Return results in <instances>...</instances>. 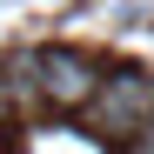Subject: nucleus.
I'll use <instances>...</instances> for the list:
<instances>
[{
    "instance_id": "2",
    "label": "nucleus",
    "mask_w": 154,
    "mask_h": 154,
    "mask_svg": "<svg viewBox=\"0 0 154 154\" xmlns=\"http://www.w3.org/2000/svg\"><path fill=\"white\" fill-rule=\"evenodd\" d=\"M100 87V67L81 54V47H40L34 54V94L60 114H87V100Z\"/></svg>"
},
{
    "instance_id": "4",
    "label": "nucleus",
    "mask_w": 154,
    "mask_h": 154,
    "mask_svg": "<svg viewBox=\"0 0 154 154\" xmlns=\"http://www.w3.org/2000/svg\"><path fill=\"white\" fill-rule=\"evenodd\" d=\"M0 154H7V134H0Z\"/></svg>"
},
{
    "instance_id": "1",
    "label": "nucleus",
    "mask_w": 154,
    "mask_h": 154,
    "mask_svg": "<svg viewBox=\"0 0 154 154\" xmlns=\"http://www.w3.org/2000/svg\"><path fill=\"white\" fill-rule=\"evenodd\" d=\"M154 121V74L147 67H114L100 74V87L87 100V127L107 141H134L141 127Z\"/></svg>"
},
{
    "instance_id": "3",
    "label": "nucleus",
    "mask_w": 154,
    "mask_h": 154,
    "mask_svg": "<svg viewBox=\"0 0 154 154\" xmlns=\"http://www.w3.org/2000/svg\"><path fill=\"white\" fill-rule=\"evenodd\" d=\"M121 154H154V121L141 127V134H134V141H121Z\"/></svg>"
}]
</instances>
